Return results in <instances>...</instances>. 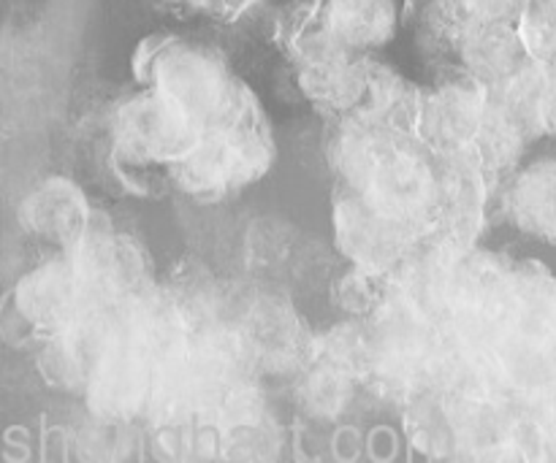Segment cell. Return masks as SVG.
I'll return each instance as SVG.
<instances>
[{
    "instance_id": "7",
    "label": "cell",
    "mask_w": 556,
    "mask_h": 463,
    "mask_svg": "<svg viewBox=\"0 0 556 463\" xmlns=\"http://www.w3.org/2000/svg\"><path fill=\"white\" fill-rule=\"evenodd\" d=\"M315 5L331 41L348 52L372 54L400 25L396 0H315Z\"/></svg>"
},
{
    "instance_id": "3",
    "label": "cell",
    "mask_w": 556,
    "mask_h": 463,
    "mask_svg": "<svg viewBox=\"0 0 556 463\" xmlns=\"http://www.w3.org/2000/svg\"><path fill=\"white\" fill-rule=\"evenodd\" d=\"M275 160L269 128H231L199 136L193 150L172 166V177L190 198L223 201L258 182Z\"/></svg>"
},
{
    "instance_id": "6",
    "label": "cell",
    "mask_w": 556,
    "mask_h": 463,
    "mask_svg": "<svg viewBox=\"0 0 556 463\" xmlns=\"http://www.w3.org/2000/svg\"><path fill=\"white\" fill-rule=\"evenodd\" d=\"M27 231L71 249L90 233L92 217L85 193L71 179H49L33 190L20 209Z\"/></svg>"
},
{
    "instance_id": "10",
    "label": "cell",
    "mask_w": 556,
    "mask_h": 463,
    "mask_svg": "<svg viewBox=\"0 0 556 463\" xmlns=\"http://www.w3.org/2000/svg\"><path fill=\"white\" fill-rule=\"evenodd\" d=\"M179 38L174 36V33H152V36L141 38L139 47H136L134 52V76L141 81L144 87H152V81H155V74H157V65H161V60L166 57L168 49L177 43Z\"/></svg>"
},
{
    "instance_id": "8",
    "label": "cell",
    "mask_w": 556,
    "mask_h": 463,
    "mask_svg": "<svg viewBox=\"0 0 556 463\" xmlns=\"http://www.w3.org/2000/svg\"><path fill=\"white\" fill-rule=\"evenodd\" d=\"M510 211L519 228L556 244V160H541L521 171L510 188Z\"/></svg>"
},
{
    "instance_id": "5",
    "label": "cell",
    "mask_w": 556,
    "mask_h": 463,
    "mask_svg": "<svg viewBox=\"0 0 556 463\" xmlns=\"http://www.w3.org/2000/svg\"><path fill=\"white\" fill-rule=\"evenodd\" d=\"M16 309L27 323L49 336L65 331L87 312L85 285L68 253L22 276L16 285Z\"/></svg>"
},
{
    "instance_id": "2",
    "label": "cell",
    "mask_w": 556,
    "mask_h": 463,
    "mask_svg": "<svg viewBox=\"0 0 556 463\" xmlns=\"http://www.w3.org/2000/svg\"><path fill=\"white\" fill-rule=\"evenodd\" d=\"M152 87L172 101L199 136L231 128H266L261 103L212 47L179 38L157 65Z\"/></svg>"
},
{
    "instance_id": "1",
    "label": "cell",
    "mask_w": 556,
    "mask_h": 463,
    "mask_svg": "<svg viewBox=\"0 0 556 463\" xmlns=\"http://www.w3.org/2000/svg\"><path fill=\"white\" fill-rule=\"evenodd\" d=\"M331 163L340 188L440 242L445 163L421 136L389 125L342 123Z\"/></svg>"
},
{
    "instance_id": "9",
    "label": "cell",
    "mask_w": 556,
    "mask_h": 463,
    "mask_svg": "<svg viewBox=\"0 0 556 463\" xmlns=\"http://www.w3.org/2000/svg\"><path fill=\"white\" fill-rule=\"evenodd\" d=\"M516 27L532 60L556 63V0H530Z\"/></svg>"
},
{
    "instance_id": "4",
    "label": "cell",
    "mask_w": 556,
    "mask_h": 463,
    "mask_svg": "<svg viewBox=\"0 0 556 463\" xmlns=\"http://www.w3.org/2000/svg\"><path fill=\"white\" fill-rule=\"evenodd\" d=\"M114 136H117V150L130 166H147V163L174 166L199 141L193 125L155 87H147L117 108Z\"/></svg>"
}]
</instances>
